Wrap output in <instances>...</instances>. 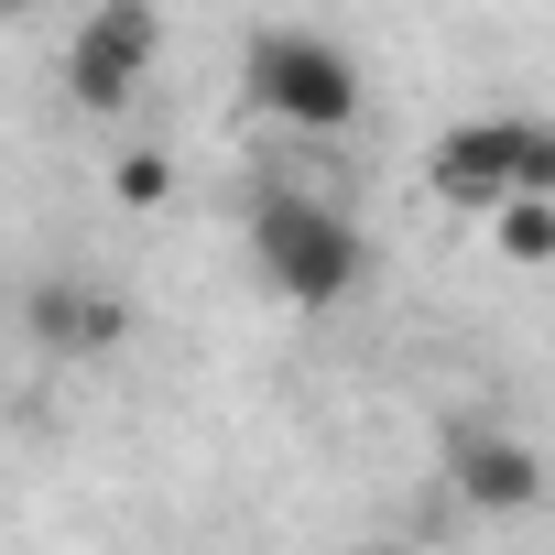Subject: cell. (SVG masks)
I'll list each match as a JSON object with an SVG mask.
<instances>
[{
	"label": "cell",
	"instance_id": "9",
	"mask_svg": "<svg viewBox=\"0 0 555 555\" xmlns=\"http://www.w3.org/2000/svg\"><path fill=\"white\" fill-rule=\"evenodd\" d=\"M371 555H414V544H371Z\"/></svg>",
	"mask_w": 555,
	"mask_h": 555
},
{
	"label": "cell",
	"instance_id": "4",
	"mask_svg": "<svg viewBox=\"0 0 555 555\" xmlns=\"http://www.w3.org/2000/svg\"><path fill=\"white\" fill-rule=\"evenodd\" d=\"M153 55H164V12H153V0H88V23L66 44V99L88 120H109V109H131V88L153 77Z\"/></svg>",
	"mask_w": 555,
	"mask_h": 555
},
{
	"label": "cell",
	"instance_id": "6",
	"mask_svg": "<svg viewBox=\"0 0 555 555\" xmlns=\"http://www.w3.org/2000/svg\"><path fill=\"white\" fill-rule=\"evenodd\" d=\"M23 327H34V349H55V360H109L120 327H131V306H120L109 284H88V272H34V284H23Z\"/></svg>",
	"mask_w": 555,
	"mask_h": 555
},
{
	"label": "cell",
	"instance_id": "5",
	"mask_svg": "<svg viewBox=\"0 0 555 555\" xmlns=\"http://www.w3.org/2000/svg\"><path fill=\"white\" fill-rule=\"evenodd\" d=\"M447 501H468V512L512 522V512H533V501H544V457H533L522 436H501L490 414H457V425H447Z\"/></svg>",
	"mask_w": 555,
	"mask_h": 555
},
{
	"label": "cell",
	"instance_id": "3",
	"mask_svg": "<svg viewBox=\"0 0 555 555\" xmlns=\"http://www.w3.org/2000/svg\"><path fill=\"white\" fill-rule=\"evenodd\" d=\"M436 196L447 207H501V196H555V120H522V109H490V120H457L436 142Z\"/></svg>",
	"mask_w": 555,
	"mask_h": 555
},
{
	"label": "cell",
	"instance_id": "8",
	"mask_svg": "<svg viewBox=\"0 0 555 555\" xmlns=\"http://www.w3.org/2000/svg\"><path fill=\"white\" fill-rule=\"evenodd\" d=\"M109 196H120V207H164V196H175V164H164V153H120V164H109Z\"/></svg>",
	"mask_w": 555,
	"mask_h": 555
},
{
	"label": "cell",
	"instance_id": "2",
	"mask_svg": "<svg viewBox=\"0 0 555 555\" xmlns=\"http://www.w3.org/2000/svg\"><path fill=\"white\" fill-rule=\"evenodd\" d=\"M250 272L284 306H338L349 284H360V229H349V207H327V196H306V185H261L250 196Z\"/></svg>",
	"mask_w": 555,
	"mask_h": 555
},
{
	"label": "cell",
	"instance_id": "10",
	"mask_svg": "<svg viewBox=\"0 0 555 555\" xmlns=\"http://www.w3.org/2000/svg\"><path fill=\"white\" fill-rule=\"evenodd\" d=\"M12 12H44V0H12Z\"/></svg>",
	"mask_w": 555,
	"mask_h": 555
},
{
	"label": "cell",
	"instance_id": "7",
	"mask_svg": "<svg viewBox=\"0 0 555 555\" xmlns=\"http://www.w3.org/2000/svg\"><path fill=\"white\" fill-rule=\"evenodd\" d=\"M490 250L501 261H555V196H501L490 207Z\"/></svg>",
	"mask_w": 555,
	"mask_h": 555
},
{
	"label": "cell",
	"instance_id": "1",
	"mask_svg": "<svg viewBox=\"0 0 555 555\" xmlns=\"http://www.w3.org/2000/svg\"><path fill=\"white\" fill-rule=\"evenodd\" d=\"M240 88H250L261 120H284V131H306V142L360 131V109H371L360 55H349L338 34H306V23H261V34L240 44Z\"/></svg>",
	"mask_w": 555,
	"mask_h": 555
}]
</instances>
